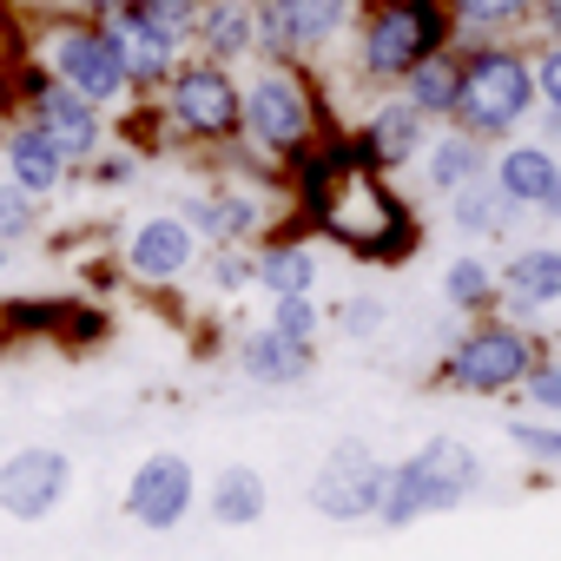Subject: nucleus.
<instances>
[{
    "label": "nucleus",
    "instance_id": "41",
    "mask_svg": "<svg viewBox=\"0 0 561 561\" xmlns=\"http://www.w3.org/2000/svg\"><path fill=\"white\" fill-rule=\"evenodd\" d=\"M8 41H14V8L0 0V54H8Z\"/></svg>",
    "mask_w": 561,
    "mask_h": 561
},
{
    "label": "nucleus",
    "instance_id": "5",
    "mask_svg": "<svg viewBox=\"0 0 561 561\" xmlns=\"http://www.w3.org/2000/svg\"><path fill=\"white\" fill-rule=\"evenodd\" d=\"M476 489H482V456H476L462 436H430V443H416L403 462H390L377 522H383V528H410V522H423V515L462 508Z\"/></svg>",
    "mask_w": 561,
    "mask_h": 561
},
{
    "label": "nucleus",
    "instance_id": "17",
    "mask_svg": "<svg viewBox=\"0 0 561 561\" xmlns=\"http://www.w3.org/2000/svg\"><path fill=\"white\" fill-rule=\"evenodd\" d=\"M554 165H561V152L541 146L535 133H522V139H508V146L489 152V179H495V192H502L515 211H541V198H548V185H554Z\"/></svg>",
    "mask_w": 561,
    "mask_h": 561
},
{
    "label": "nucleus",
    "instance_id": "35",
    "mask_svg": "<svg viewBox=\"0 0 561 561\" xmlns=\"http://www.w3.org/2000/svg\"><path fill=\"white\" fill-rule=\"evenodd\" d=\"M535 100L541 113H561V41H535Z\"/></svg>",
    "mask_w": 561,
    "mask_h": 561
},
{
    "label": "nucleus",
    "instance_id": "27",
    "mask_svg": "<svg viewBox=\"0 0 561 561\" xmlns=\"http://www.w3.org/2000/svg\"><path fill=\"white\" fill-rule=\"evenodd\" d=\"M264 508H271V489H264V476H257L251 462H231V469L211 482V522H218V528H257Z\"/></svg>",
    "mask_w": 561,
    "mask_h": 561
},
{
    "label": "nucleus",
    "instance_id": "22",
    "mask_svg": "<svg viewBox=\"0 0 561 561\" xmlns=\"http://www.w3.org/2000/svg\"><path fill=\"white\" fill-rule=\"evenodd\" d=\"M489 152H495V146H482V139H469L462 126H436L416 165H423V185H430L436 198H456L462 185H476V179H489Z\"/></svg>",
    "mask_w": 561,
    "mask_h": 561
},
{
    "label": "nucleus",
    "instance_id": "29",
    "mask_svg": "<svg viewBox=\"0 0 561 561\" xmlns=\"http://www.w3.org/2000/svg\"><path fill=\"white\" fill-rule=\"evenodd\" d=\"M449 225H456L462 238H502V231L515 225V205L495 192V179H476V185H462V192L449 198Z\"/></svg>",
    "mask_w": 561,
    "mask_h": 561
},
{
    "label": "nucleus",
    "instance_id": "30",
    "mask_svg": "<svg viewBox=\"0 0 561 561\" xmlns=\"http://www.w3.org/2000/svg\"><path fill=\"white\" fill-rule=\"evenodd\" d=\"M113 21L146 27L152 41H165L172 54H192V27H198V0H126Z\"/></svg>",
    "mask_w": 561,
    "mask_h": 561
},
{
    "label": "nucleus",
    "instance_id": "40",
    "mask_svg": "<svg viewBox=\"0 0 561 561\" xmlns=\"http://www.w3.org/2000/svg\"><path fill=\"white\" fill-rule=\"evenodd\" d=\"M541 211H548V218H561V165H554V185H548V198H541Z\"/></svg>",
    "mask_w": 561,
    "mask_h": 561
},
{
    "label": "nucleus",
    "instance_id": "33",
    "mask_svg": "<svg viewBox=\"0 0 561 561\" xmlns=\"http://www.w3.org/2000/svg\"><path fill=\"white\" fill-rule=\"evenodd\" d=\"M508 443L541 469H561V423H508Z\"/></svg>",
    "mask_w": 561,
    "mask_h": 561
},
{
    "label": "nucleus",
    "instance_id": "8",
    "mask_svg": "<svg viewBox=\"0 0 561 561\" xmlns=\"http://www.w3.org/2000/svg\"><path fill=\"white\" fill-rule=\"evenodd\" d=\"M535 364H541V351H535L528 324H515V318H476L449 344V357H443L436 377L449 390H462V397H502V390H522Z\"/></svg>",
    "mask_w": 561,
    "mask_h": 561
},
{
    "label": "nucleus",
    "instance_id": "28",
    "mask_svg": "<svg viewBox=\"0 0 561 561\" xmlns=\"http://www.w3.org/2000/svg\"><path fill=\"white\" fill-rule=\"evenodd\" d=\"M113 34H119V54H126V80H133V93H159L165 80H172V67L185 60V54H172L165 41H152L146 27H133V21H106Z\"/></svg>",
    "mask_w": 561,
    "mask_h": 561
},
{
    "label": "nucleus",
    "instance_id": "39",
    "mask_svg": "<svg viewBox=\"0 0 561 561\" xmlns=\"http://www.w3.org/2000/svg\"><path fill=\"white\" fill-rule=\"evenodd\" d=\"M535 41H561V0H535Z\"/></svg>",
    "mask_w": 561,
    "mask_h": 561
},
{
    "label": "nucleus",
    "instance_id": "1",
    "mask_svg": "<svg viewBox=\"0 0 561 561\" xmlns=\"http://www.w3.org/2000/svg\"><path fill=\"white\" fill-rule=\"evenodd\" d=\"M291 172H298V185H305L311 225H318L337 251H351V257H364V264H403V257L423 244V225H416L410 205L390 192V172H377L370 159H357L351 139L331 133V139L311 146Z\"/></svg>",
    "mask_w": 561,
    "mask_h": 561
},
{
    "label": "nucleus",
    "instance_id": "16",
    "mask_svg": "<svg viewBox=\"0 0 561 561\" xmlns=\"http://www.w3.org/2000/svg\"><path fill=\"white\" fill-rule=\"evenodd\" d=\"M548 305H561V244H522L502 264V305L515 324H535Z\"/></svg>",
    "mask_w": 561,
    "mask_h": 561
},
{
    "label": "nucleus",
    "instance_id": "4",
    "mask_svg": "<svg viewBox=\"0 0 561 561\" xmlns=\"http://www.w3.org/2000/svg\"><path fill=\"white\" fill-rule=\"evenodd\" d=\"M324 139H331V113H324L311 67L251 60V73H244V146L264 152L271 165H298Z\"/></svg>",
    "mask_w": 561,
    "mask_h": 561
},
{
    "label": "nucleus",
    "instance_id": "25",
    "mask_svg": "<svg viewBox=\"0 0 561 561\" xmlns=\"http://www.w3.org/2000/svg\"><path fill=\"white\" fill-rule=\"evenodd\" d=\"M462 41H535V0H449Z\"/></svg>",
    "mask_w": 561,
    "mask_h": 561
},
{
    "label": "nucleus",
    "instance_id": "36",
    "mask_svg": "<svg viewBox=\"0 0 561 561\" xmlns=\"http://www.w3.org/2000/svg\"><path fill=\"white\" fill-rule=\"evenodd\" d=\"M522 390H528V403H535V410L561 416V351H554V357H541V364L528 370V383H522Z\"/></svg>",
    "mask_w": 561,
    "mask_h": 561
},
{
    "label": "nucleus",
    "instance_id": "3",
    "mask_svg": "<svg viewBox=\"0 0 561 561\" xmlns=\"http://www.w3.org/2000/svg\"><path fill=\"white\" fill-rule=\"evenodd\" d=\"M535 41H462V100L456 119L482 146H508L535 126Z\"/></svg>",
    "mask_w": 561,
    "mask_h": 561
},
{
    "label": "nucleus",
    "instance_id": "19",
    "mask_svg": "<svg viewBox=\"0 0 561 561\" xmlns=\"http://www.w3.org/2000/svg\"><path fill=\"white\" fill-rule=\"evenodd\" d=\"M192 54L198 60H218V67L257 60V0H198Z\"/></svg>",
    "mask_w": 561,
    "mask_h": 561
},
{
    "label": "nucleus",
    "instance_id": "13",
    "mask_svg": "<svg viewBox=\"0 0 561 561\" xmlns=\"http://www.w3.org/2000/svg\"><path fill=\"white\" fill-rule=\"evenodd\" d=\"M67 489H73L67 449L34 443V449H14L8 462H0V508H8L14 522H47L67 502Z\"/></svg>",
    "mask_w": 561,
    "mask_h": 561
},
{
    "label": "nucleus",
    "instance_id": "12",
    "mask_svg": "<svg viewBox=\"0 0 561 561\" xmlns=\"http://www.w3.org/2000/svg\"><path fill=\"white\" fill-rule=\"evenodd\" d=\"M430 119L390 87V93H370V106H364V119H357V133H351V146H357V159H370L377 172H403V165H416L423 159V146H430Z\"/></svg>",
    "mask_w": 561,
    "mask_h": 561
},
{
    "label": "nucleus",
    "instance_id": "37",
    "mask_svg": "<svg viewBox=\"0 0 561 561\" xmlns=\"http://www.w3.org/2000/svg\"><path fill=\"white\" fill-rule=\"evenodd\" d=\"M211 285H218V291H244V285H251V257H244L238 244H218V257H211Z\"/></svg>",
    "mask_w": 561,
    "mask_h": 561
},
{
    "label": "nucleus",
    "instance_id": "2",
    "mask_svg": "<svg viewBox=\"0 0 561 561\" xmlns=\"http://www.w3.org/2000/svg\"><path fill=\"white\" fill-rule=\"evenodd\" d=\"M456 41L462 34H456L449 0H364L357 27L344 41V60L364 93H390V87H403V73L416 60H430Z\"/></svg>",
    "mask_w": 561,
    "mask_h": 561
},
{
    "label": "nucleus",
    "instance_id": "20",
    "mask_svg": "<svg viewBox=\"0 0 561 561\" xmlns=\"http://www.w3.org/2000/svg\"><path fill=\"white\" fill-rule=\"evenodd\" d=\"M0 165H8V179H14L21 192H34V198H54V192L67 185V172H73V159H67L34 119H14L8 133H0Z\"/></svg>",
    "mask_w": 561,
    "mask_h": 561
},
{
    "label": "nucleus",
    "instance_id": "32",
    "mask_svg": "<svg viewBox=\"0 0 561 561\" xmlns=\"http://www.w3.org/2000/svg\"><path fill=\"white\" fill-rule=\"evenodd\" d=\"M271 331H285L298 344H318V331H324L318 298H271Z\"/></svg>",
    "mask_w": 561,
    "mask_h": 561
},
{
    "label": "nucleus",
    "instance_id": "26",
    "mask_svg": "<svg viewBox=\"0 0 561 561\" xmlns=\"http://www.w3.org/2000/svg\"><path fill=\"white\" fill-rule=\"evenodd\" d=\"M443 305L462 311V318H495V305H502V271H489V257H476V251L449 257L443 264Z\"/></svg>",
    "mask_w": 561,
    "mask_h": 561
},
{
    "label": "nucleus",
    "instance_id": "34",
    "mask_svg": "<svg viewBox=\"0 0 561 561\" xmlns=\"http://www.w3.org/2000/svg\"><path fill=\"white\" fill-rule=\"evenodd\" d=\"M324 318H331V331H344V337H357V344L383 331V305H377V298H344V305L324 311Z\"/></svg>",
    "mask_w": 561,
    "mask_h": 561
},
{
    "label": "nucleus",
    "instance_id": "18",
    "mask_svg": "<svg viewBox=\"0 0 561 561\" xmlns=\"http://www.w3.org/2000/svg\"><path fill=\"white\" fill-rule=\"evenodd\" d=\"M238 370H244L257 390H298V383H311V370H318V344H298V337H285V331L257 324V331H244V344H238Z\"/></svg>",
    "mask_w": 561,
    "mask_h": 561
},
{
    "label": "nucleus",
    "instance_id": "9",
    "mask_svg": "<svg viewBox=\"0 0 561 561\" xmlns=\"http://www.w3.org/2000/svg\"><path fill=\"white\" fill-rule=\"evenodd\" d=\"M364 0H257V60L318 67L357 27Z\"/></svg>",
    "mask_w": 561,
    "mask_h": 561
},
{
    "label": "nucleus",
    "instance_id": "24",
    "mask_svg": "<svg viewBox=\"0 0 561 561\" xmlns=\"http://www.w3.org/2000/svg\"><path fill=\"white\" fill-rule=\"evenodd\" d=\"M318 251L311 244H298V238H277V244H264L257 257H251V285L257 291H271V298H311L318 291Z\"/></svg>",
    "mask_w": 561,
    "mask_h": 561
},
{
    "label": "nucleus",
    "instance_id": "42",
    "mask_svg": "<svg viewBox=\"0 0 561 561\" xmlns=\"http://www.w3.org/2000/svg\"><path fill=\"white\" fill-rule=\"evenodd\" d=\"M0 271H8V244H0Z\"/></svg>",
    "mask_w": 561,
    "mask_h": 561
},
{
    "label": "nucleus",
    "instance_id": "7",
    "mask_svg": "<svg viewBox=\"0 0 561 561\" xmlns=\"http://www.w3.org/2000/svg\"><path fill=\"white\" fill-rule=\"evenodd\" d=\"M41 67L87 93L93 106H119L133 100V80H126V54H119V34L106 21H87V14H60L47 34H41Z\"/></svg>",
    "mask_w": 561,
    "mask_h": 561
},
{
    "label": "nucleus",
    "instance_id": "21",
    "mask_svg": "<svg viewBox=\"0 0 561 561\" xmlns=\"http://www.w3.org/2000/svg\"><path fill=\"white\" fill-rule=\"evenodd\" d=\"M179 218L192 225V238H211V244H244L264 231V205L238 185H211V192H192L179 205Z\"/></svg>",
    "mask_w": 561,
    "mask_h": 561
},
{
    "label": "nucleus",
    "instance_id": "14",
    "mask_svg": "<svg viewBox=\"0 0 561 561\" xmlns=\"http://www.w3.org/2000/svg\"><path fill=\"white\" fill-rule=\"evenodd\" d=\"M192 495H198L192 462H185L179 449H159V456H146V462L133 469V482H126V515H133L139 528H152V535H172V528L192 515Z\"/></svg>",
    "mask_w": 561,
    "mask_h": 561
},
{
    "label": "nucleus",
    "instance_id": "10",
    "mask_svg": "<svg viewBox=\"0 0 561 561\" xmlns=\"http://www.w3.org/2000/svg\"><path fill=\"white\" fill-rule=\"evenodd\" d=\"M21 119H34L73 165H87V159L106 146V106H93L87 93L60 87L41 60L21 67Z\"/></svg>",
    "mask_w": 561,
    "mask_h": 561
},
{
    "label": "nucleus",
    "instance_id": "15",
    "mask_svg": "<svg viewBox=\"0 0 561 561\" xmlns=\"http://www.w3.org/2000/svg\"><path fill=\"white\" fill-rule=\"evenodd\" d=\"M192 251H198L192 225L179 211H152L126 238V271L139 277V285H179V277L192 271Z\"/></svg>",
    "mask_w": 561,
    "mask_h": 561
},
{
    "label": "nucleus",
    "instance_id": "11",
    "mask_svg": "<svg viewBox=\"0 0 561 561\" xmlns=\"http://www.w3.org/2000/svg\"><path fill=\"white\" fill-rule=\"evenodd\" d=\"M383 482H390V462L364 436H344V443H331V456L311 476V508L331 522H377Z\"/></svg>",
    "mask_w": 561,
    "mask_h": 561
},
{
    "label": "nucleus",
    "instance_id": "23",
    "mask_svg": "<svg viewBox=\"0 0 561 561\" xmlns=\"http://www.w3.org/2000/svg\"><path fill=\"white\" fill-rule=\"evenodd\" d=\"M397 93H403L430 126H449V119H456V100H462V41L443 47V54H430V60H416Z\"/></svg>",
    "mask_w": 561,
    "mask_h": 561
},
{
    "label": "nucleus",
    "instance_id": "31",
    "mask_svg": "<svg viewBox=\"0 0 561 561\" xmlns=\"http://www.w3.org/2000/svg\"><path fill=\"white\" fill-rule=\"evenodd\" d=\"M41 225V198L21 192L14 179H0V244H14V238H34Z\"/></svg>",
    "mask_w": 561,
    "mask_h": 561
},
{
    "label": "nucleus",
    "instance_id": "6",
    "mask_svg": "<svg viewBox=\"0 0 561 561\" xmlns=\"http://www.w3.org/2000/svg\"><path fill=\"white\" fill-rule=\"evenodd\" d=\"M152 100H159V119L192 146H238L244 139V80H238V67L185 54Z\"/></svg>",
    "mask_w": 561,
    "mask_h": 561
},
{
    "label": "nucleus",
    "instance_id": "38",
    "mask_svg": "<svg viewBox=\"0 0 561 561\" xmlns=\"http://www.w3.org/2000/svg\"><path fill=\"white\" fill-rule=\"evenodd\" d=\"M133 172H139V159H133V152H106V159L93 165V179H100V185H126Z\"/></svg>",
    "mask_w": 561,
    "mask_h": 561
}]
</instances>
